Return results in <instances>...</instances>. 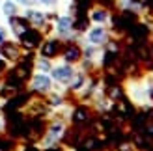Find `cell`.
I'll list each match as a JSON object with an SVG mask.
<instances>
[{"mask_svg":"<svg viewBox=\"0 0 153 151\" xmlns=\"http://www.w3.org/2000/svg\"><path fill=\"white\" fill-rule=\"evenodd\" d=\"M123 92L127 95V99L131 101L134 107L138 108H149L153 107V99L148 86L144 84L142 78H127L123 84Z\"/></svg>","mask_w":153,"mask_h":151,"instance_id":"6da1fadb","label":"cell"},{"mask_svg":"<svg viewBox=\"0 0 153 151\" xmlns=\"http://www.w3.org/2000/svg\"><path fill=\"white\" fill-rule=\"evenodd\" d=\"M67 129H69V123H67V121H64V119H60V118H52L51 121L47 123V129H45L41 140L37 142V147L45 149V151L56 147L60 142L65 138Z\"/></svg>","mask_w":153,"mask_h":151,"instance_id":"7a4b0ae2","label":"cell"},{"mask_svg":"<svg viewBox=\"0 0 153 151\" xmlns=\"http://www.w3.org/2000/svg\"><path fill=\"white\" fill-rule=\"evenodd\" d=\"M28 90L36 95H41L45 97L47 93L52 92V88H54V80L49 73H39V71H32L28 77V82H26Z\"/></svg>","mask_w":153,"mask_h":151,"instance_id":"3957f363","label":"cell"},{"mask_svg":"<svg viewBox=\"0 0 153 151\" xmlns=\"http://www.w3.org/2000/svg\"><path fill=\"white\" fill-rule=\"evenodd\" d=\"M75 73H76V65H75V64L64 62V60L58 58V60H54V64H52V69H51L49 75L52 77L54 84H60V86L67 88Z\"/></svg>","mask_w":153,"mask_h":151,"instance_id":"277c9868","label":"cell"},{"mask_svg":"<svg viewBox=\"0 0 153 151\" xmlns=\"http://www.w3.org/2000/svg\"><path fill=\"white\" fill-rule=\"evenodd\" d=\"M80 37H82V41H86L90 45H95V47H105V45L112 39L110 28L108 26H103V24H90L82 32Z\"/></svg>","mask_w":153,"mask_h":151,"instance_id":"5b68a950","label":"cell"},{"mask_svg":"<svg viewBox=\"0 0 153 151\" xmlns=\"http://www.w3.org/2000/svg\"><path fill=\"white\" fill-rule=\"evenodd\" d=\"M64 43L54 36H45L43 41L39 43L37 47V54H41L45 58H51V60H58L60 58V52H62Z\"/></svg>","mask_w":153,"mask_h":151,"instance_id":"8992f818","label":"cell"},{"mask_svg":"<svg viewBox=\"0 0 153 151\" xmlns=\"http://www.w3.org/2000/svg\"><path fill=\"white\" fill-rule=\"evenodd\" d=\"M88 21L91 22V24H103V26H112V13H110V7H106L103 4H95V6H91L90 10H88Z\"/></svg>","mask_w":153,"mask_h":151,"instance_id":"52a82bcc","label":"cell"},{"mask_svg":"<svg viewBox=\"0 0 153 151\" xmlns=\"http://www.w3.org/2000/svg\"><path fill=\"white\" fill-rule=\"evenodd\" d=\"M22 54H25V49L19 45V41L7 39V41H4L2 45H0V56H2L10 65L17 64L19 60L22 58Z\"/></svg>","mask_w":153,"mask_h":151,"instance_id":"ba28073f","label":"cell"},{"mask_svg":"<svg viewBox=\"0 0 153 151\" xmlns=\"http://www.w3.org/2000/svg\"><path fill=\"white\" fill-rule=\"evenodd\" d=\"M82 58V50H80V45L79 41H69V43H64L62 52H60V60L64 62H69V64H79Z\"/></svg>","mask_w":153,"mask_h":151,"instance_id":"9c48e42d","label":"cell"},{"mask_svg":"<svg viewBox=\"0 0 153 151\" xmlns=\"http://www.w3.org/2000/svg\"><path fill=\"white\" fill-rule=\"evenodd\" d=\"M7 28H10V34L13 36V39L17 41L19 37L30 28V24H28V21L22 17V15H15V17L7 19Z\"/></svg>","mask_w":153,"mask_h":151,"instance_id":"30bf717a","label":"cell"},{"mask_svg":"<svg viewBox=\"0 0 153 151\" xmlns=\"http://www.w3.org/2000/svg\"><path fill=\"white\" fill-rule=\"evenodd\" d=\"M52 64H54V60L51 58H45L41 54H36L34 60H32V71H39V73H51L52 69Z\"/></svg>","mask_w":153,"mask_h":151,"instance_id":"8fae6325","label":"cell"},{"mask_svg":"<svg viewBox=\"0 0 153 151\" xmlns=\"http://www.w3.org/2000/svg\"><path fill=\"white\" fill-rule=\"evenodd\" d=\"M0 11H2V15L6 19H11V17H15V15H21V6L15 2V0H4Z\"/></svg>","mask_w":153,"mask_h":151,"instance_id":"7c38bea8","label":"cell"},{"mask_svg":"<svg viewBox=\"0 0 153 151\" xmlns=\"http://www.w3.org/2000/svg\"><path fill=\"white\" fill-rule=\"evenodd\" d=\"M90 119V110L88 108H73V116H71V121H88Z\"/></svg>","mask_w":153,"mask_h":151,"instance_id":"4fadbf2b","label":"cell"},{"mask_svg":"<svg viewBox=\"0 0 153 151\" xmlns=\"http://www.w3.org/2000/svg\"><path fill=\"white\" fill-rule=\"evenodd\" d=\"M34 2L43 6V7H47V10H56L60 6V0H34Z\"/></svg>","mask_w":153,"mask_h":151,"instance_id":"5bb4252c","label":"cell"},{"mask_svg":"<svg viewBox=\"0 0 153 151\" xmlns=\"http://www.w3.org/2000/svg\"><path fill=\"white\" fill-rule=\"evenodd\" d=\"M7 39H10V34H7V30L0 24V45H2L4 41H7Z\"/></svg>","mask_w":153,"mask_h":151,"instance_id":"9a60e30c","label":"cell"},{"mask_svg":"<svg viewBox=\"0 0 153 151\" xmlns=\"http://www.w3.org/2000/svg\"><path fill=\"white\" fill-rule=\"evenodd\" d=\"M4 131H6V118L0 114V134H2Z\"/></svg>","mask_w":153,"mask_h":151,"instance_id":"2e32d148","label":"cell"},{"mask_svg":"<svg viewBox=\"0 0 153 151\" xmlns=\"http://www.w3.org/2000/svg\"><path fill=\"white\" fill-rule=\"evenodd\" d=\"M2 107H4V101H2V97H0V110H2Z\"/></svg>","mask_w":153,"mask_h":151,"instance_id":"e0dca14e","label":"cell"},{"mask_svg":"<svg viewBox=\"0 0 153 151\" xmlns=\"http://www.w3.org/2000/svg\"><path fill=\"white\" fill-rule=\"evenodd\" d=\"M103 151H112V149H103Z\"/></svg>","mask_w":153,"mask_h":151,"instance_id":"ac0fdd59","label":"cell"}]
</instances>
